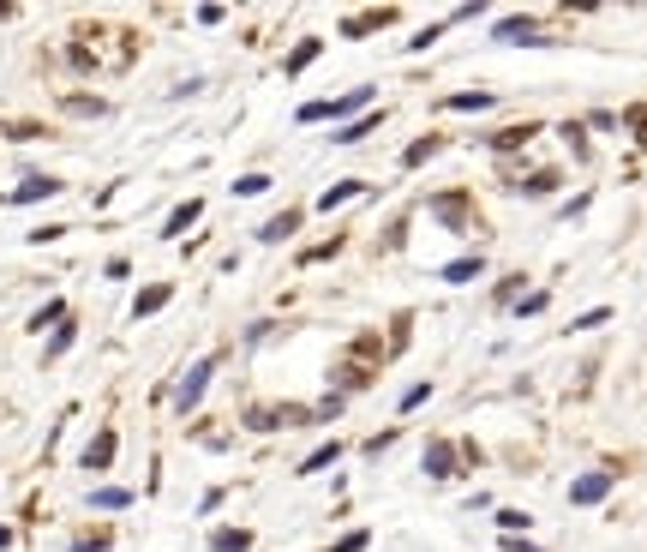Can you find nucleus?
<instances>
[{
  "label": "nucleus",
  "mask_w": 647,
  "mask_h": 552,
  "mask_svg": "<svg viewBox=\"0 0 647 552\" xmlns=\"http://www.w3.org/2000/svg\"><path fill=\"white\" fill-rule=\"evenodd\" d=\"M365 97L372 90H348V97H336V102H300V120L312 126V120H342V115H354V108H365Z\"/></svg>",
  "instance_id": "nucleus-1"
},
{
  "label": "nucleus",
  "mask_w": 647,
  "mask_h": 552,
  "mask_svg": "<svg viewBox=\"0 0 647 552\" xmlns=\"http://www.w3.org/2000/svg\"><path fill=\"white\" fill-rule=\"evenodd\" d=\"M210 379H216V360H210V354H204L199 367L186 372V385L174 390V408H180V415H186V408H199V397H204V390H210Z\"/></svg>",
  "instance_id": "nucleus-2"
},
{
  "label": "nucleus",
  "mask_w": 647,
  "mask_h": 552,
  "mask_svg": "<svg viewBox=\"0 0 647 552\" xmlns=\"http://www.w3.org/2000/svg\"><path fill=\"white\" fill-rule=\"evenodd\" d=\"M54 192H60V181H54V174H31L24 186H13V192H6V204H42V199H54Z\"/></svg>",
  "instance_id": "nucleus-3"
},
{
  "label": "nucleus",
  "mask_w": 647,
  "mask_h": 552,
  "mask_svg": "<svg viewBox=\"0 0 647 552\" xmlns=\"http://www.w3.org/2000/svg\"><path fill=\"white\" fill-rule=\"evenodd\" d=\"M612 492V474H581L576 486H569V504H599Z\"/></svg>",
  "instance_id": "nucleus-4"
},
{
  "label": "nucleus",
  "mask_w": 647,
  "mask_h": 552,
  "mask_svg": "<svg viewBox=\"0 0 647 552\" xmlns=\"http://www.w3.org/2000/svg\"><path fill=\"white\" fill-rule=\"evenodd\" d=\"M115 451H120V438L115 433H97V438H90V451H84V469H108Z\"/></svg>",
  "instance_id": "nucleus-5"
},
{
  "label": "nucleus",
  "mask_w": 647,
  "mask_h": 552,
  "mask_svg": "<svg viewBox=\"0 0 647 552\" xmlns=\"http://www.w3.org/2000/svg\"><path fill=\"white\" fill-rule=\"evenodd\" d=\"M199 217H204V204H199V199H186L180 211H174V217L162 222V235H168V240H174V235H186V229H192V222H199Z\"/></svg>",
  "instance_id": "nucleus-6"
},
{
  "label": "nucleus",
  "mask_w": 647,
  "mask_h": 552,
  "mask_svg": "<svg viewBox=\"0 0 647 552\" xmlns=\"http://www.w3.org/2000/svg\"><path fill=\"white\" fill-rule=\"evenodd\" d=\"M533 36H540L533 18H498V42H533Z\"/></svg>",
  "instance_id": "nucleus-7"
},
{
  "label": "nucleus",
  "mask_w": 647,
  "mask_h": 552,
  "mask_svg": "<svg viewBox=\"0 0 647 552\" xmlns=\"http://www.w3.org/2000/svg\"><path fill=\"white\" fill-rule=\"evenodd\" d=\"M426 474H431V481H449V474H456V451H449V444H431V451H426Z\"/></svg>",
  "instance_id": "nucleus-8"
},
{
  "label": "nucleus",
  "mask_w": 647,
  "mask_h": 552,
  "mask_svg": "<svg viewBox=\"0 0 647 552\" xmlns=\"http://www.w3.org/2000/svg\"><path fill=\"white\" fill-rule=\"evenodd\" d=\"M294 229H300V211H282L276 222H264V229H258V240H264V247H276V240H288Z\"/></svg>",
  "instance_id": "nucleus-9"
},
{
  "label": "nucleus",
  "mask_w": 647,
  "mask_h": 552,
  "mask_svg": "<svg viewBox=\"0 0 647 552\" xmlns=\"http://www.w3.org/2000/svg\"><path fill=\"white\" fill-rule=\"evenodd\" d=\"M126 504H133L126 486H97V492H90V510H126Z\"/></svg>",
  "instance_id": "nucleus-10"
},
{
  "label": "nucleus",
  "mask_w": 647,
  "mask_h": 552,
  "mask_svg": "<svg viewBox=\"0 0 647 552\" xmlns=\"http://www.w3.org/2000/svg\"><path fill=\"white\" fill-rule=\"evenodd\" d=\"M168 295H174V288H168V283L144 288V295H138V301H133V318H150V313H156V306H168Z\"/></svg>",
  "instance_id": "nucleus-11"
},
{
  "label": "nucleus",
  "mask_w": 647,
  "mask_h": 552,
  "mask_svg": "<svg viewBox=\"0 0 647 552\" xmlns=\"http://www.w3.org/2000/svg\"><path fill=\"white\" fill-rule=\"evenodd\" d=\"M354 192H365V181H336L330 192L318 199V211H336V204H342V199H354Z\"/></svg>",
  "instance_id": "nucleus-12"
},
{
  "label": "nucleus",
  "mask_w": 647,
  "mask_h": 552,
  "mask_svg": "<svg viewBox=\"0 0 647 552\" xmlns=\"http://www.w3.org/2000/svg\"><path fill=\"white\" fill-rule=\"evenodd\" d=\"M258 192H270V174H240L234 181V199H258Z\"/></svg>",
  "instance_id": "nucleus-13"
},
{
  "label": "nucleus",
  "mask_w": 647,
  "mask_h": 552,
  "mask_svg": "<svg viewBox=\"0 0 647 552\" xmlns=\"http://www.w3.org/2000/svg\"><path fill=\"white\" fill-rule=\"evenodd\" d=\"M246 547H252L246 529H222V535H216V552H246Z\"/></svg>",
  "instance_id": "nucleus-14"
},
{
  "label": "nucleus",
  "mask_w": 647,
  "mask_h": 552,
  "mask_svg": "<svg viewBox=\"0 0 647 552\" xmlns=\"http://www.w3.org/2000/svg\"><path fill=\"white\" fill-rule=\"evenodd\" d=\"M372 126H378V115H365V120H354V126H342V133H336V145H360V138L372 133Z\"/></svg>",
  "instance_id": "nucleus-15"
},
{
  "label": "nucleus",
  "mask_w": 647,
  "mask_h": 552,
  "mask_svg": "<svg viewBox=\"0 0 647 552\" xmlns=\"http://www.w3.org/2000/svg\"><path fill=\"white\" fill-rule=\"evenodd\" d=\"M467 276H480V258H456V265H444V283H467Z\"/></svg>",
  "instance_id": "nucleus-16"
},
{
  "label": "nucleus",
  "mask_w": 647,
  "mask_h": 552,
  "mask_svg": "<svg viewBox=\"0 0 647 552\" xmlns=\"http://www.w3.org/2000/svg\"><path fill=\"white\" fill-rule=\"evenodd\" d=\"M60 318H67V301H49L42 313L31 318V331H49V324H60Z\"/></svg>",
  "instance_id": "nucleus-17"
},
{
  "label": "nucleus",
  "mask_w": 647,
  "mask_h": 552,
  "mask_svg": "<svg viewBox=\"0 0 647 552\" xmlns=\"http://www.w3.org/2000/svg\"><path fill=\"white\" fill-rule=\"evenodd\" d=\"M426 156H438V138H426V145H408V151H402V163L414 168V163H426Z\"/></svg>",
  "instance_id": "nucleus-18"
},
{
  "label": "nucleus",
  "mask_w": 647,
  "mask_h": 552,
  "mask_svg": "<svg viewBox=\"0 0 647 552\" xmlns=\"http://www.w3.org/2000/svg\"><path fill=\"white\" fill-rule=\"evenodd\" d=\"M312 54H318V42H300V49L288 54V72H300V67H312Z\"/></svg>",
  "instance_id": "nucleus-19"
},
{
  "label": "nucleus",
  "mask_w": 647,
  "mask_h": 552,
  "mask_svg": "<svg viewBox=\"0 0 647 552\" xmlns=\"http://www.w3.org/2000/svg\"><path fill=\"white\" fill-rule=\"evenodd\" d=\"M431 211H438V217H444V222H462V217H467V204H456V199H438V204H431Z\"/></svg>",
  "instance_id": "nucleus-20"
},
{
  "label": "nucleus",
  "mask_w": 647,
  "mask_h": 552,
  "mask_svg": "<svg viewBox=\"0 0 647 552\" xmlns=\"http://www.w3.org/2000/svg\"><path fill=\"white\" fill-rule=\"evenodd\" d=\"M72 349V324H67V318H60V336H54V342H49V360H60V354H67Z\"/></svg>",
  "instance_id": "nucleus-21"
},
{
  "label": "nucleus",
  "mask_w": 647,
  "mask_h": 552,
  "mask_svg": "<svg viewBox=\"0 0 647 552\" xmlns=\"http://www.w3.org/2000/svg\"><path fill=\"white\" fill-rule=\"evenodd\" d=\"M426 397H431V385H414V390H402V415H414V408H420Z\"/></svg>",
  "instance_id": "nucleus-22"
},
{
  "label": "nucleus",
  "mask_w": 647,
  "mask_h": 552,
  "mask_svg": "<svg viewBox=\"0 0 647 552\" xmlns=\"http://www.w3.org/2000/svg\"><path fill=\"white\" fill-rule=\"evenodd\" d=\"M522 138H533V126H515V133H498V138H492V145H498V151H515Z\"/></svg>",
  "instance_id": "nucleus-23"
},
{
  "label": "nucleus",
  "mask_w": 647,
  "mask_h": 552,
  "mask_svg": "<svg viewBox=\"0 0 647 552\" xmlns=\"http://www.w3.org/2000/svg\"><path fill=\"white\" fill-rule=\"evenodd\" d=\"M330 463H336V444H324V451H318V456H306V474H318V469H330Z\"/></svg>",
  "instance_id": "nucleus-24"
},
{
  "label": "nucleus",
  "mask_w": 647,
  "mask_h": 552,
  "mask_svg": "<svg viewBox=\"0 0 647 552\" xmlns=\"http://www.w3.org/2000/svg\"><path fill=\"white\" fill-rule=\"evenodd\" d=\"M498 522H504V540H510V535H522V529H528V517H522V510H504Z\"/></svg>",
  "instance_id": "nucleus-25"
},
{
  "label": "nucleus",
  "mask_w": 647,
  "mask_h": 552,
  "mask_svg": "<svg viewBox=\"0 0 647 552\" xmlns=\"http://www.w3.org/2000/svg\"><path fill=\"white\" fill-rule=\"evenodd\" d=\"M485 102H492L485 90H467V97H449V108H485Z\"/></svg>",
  "instance_id": "nucleus-26"
},
{
  "label": "nucleus",
  "mask_w": 647,
  "mask_h": 552,
  "mask_svg": "<svg viewBox=\"0 0 647 552\" xmlns=\"http://www.w3.org/2000/svg\"><path fill=\"white\" fill-rule=\"evenodd\" d=\"M360 547H365V529H354V535H342L330 552H360Z\"/></svg>",
  "instance_id": "nucleus-27"
},
{
  "label": "nucleus",
  "mask_w": 647,
  "mask_h": 552,
  "mask_svg": "<svg viewBox=\"0 0 647 552\" xmlns=\"http://www.w3.org/2000/svg\"><path fill=\"white\" fill-rule=\"evenodd\" d=\"M605 318H612V313H605V306H594V313H581V318H576V331H594V324H605Z\"/></svg>",
  "instance_id": "nucleus-28"
},
{
  "label": "nucleus",
  "mask_w": 647,
  "mask_h": 552,
  "mask_svg": "<svg viewBox=\"0 0 647 552\" xmlns=\"http://www.w3.org/2000/svg\"><path fill=\"white\" fill-rule=\"evenodd\" d=\"M504 552H533V547H528V540H504Z\"/></svg>",
  "instance_id": "nucleus-29"
},
{
  "label": "nucleus",
  "mask_w": 647,
  "mask_h": 552,
  "mask_svg": "<svg viewBox=\"0 0 647 552\" xmlns=\"http://www.w3.org/2000/svg\"><path fill=\"white\" fill-rule=\"evenodd\" d=\"M6 547H13V529H0V552H6Z\"/></svg>",
  "instance_id": "nucleus-30"
}]
</instances>
